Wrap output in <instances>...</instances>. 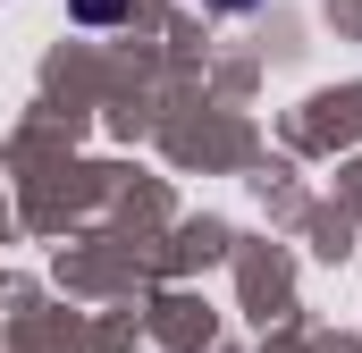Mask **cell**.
<instances>
[{
	"label": "cell",
	"mask_w": 362,
	"mask_h": 353,
	"mask_svg": "<svg viewBox=\"0 0 362 353\" xmlns=\"http://www.w3.org/2000/svg\"><path fill=\"white\" fill-rule=\"evenodd\" d=\"M118 8H127V0H76V17H93V25H101V17H118Z\"/></svg>",
	"instance_id": "obj_1"
}]
</instances>
